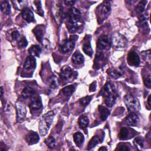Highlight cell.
I'll return each mask as SVG.
<instances>
[{"instance_id":"9a60e30c","label":"cell","mask_w":151,"mask_h":151,"mask_svg":"<svg viewBox=\"0 0 151 151\" xmlns=\"http://www.w3.org/2000/svg\"><path fill=\"white\" fill-rule=\"evenodd\" d=\"M139 119L138 116L134 113H130L126 117L125 122L126 124H127L128 126H134L137 124V123L139 122Z\"/></svg>"},{"instance_id":"7c38bea8","label":"cell","mask_w":151,"mask_h":151,"mask_svg":"<svg viewBox=\"0 0 151 151\" xmlns=\"http://www.w3.org/2000/svg\"><path fill=\"white\" fill-rule=\"evenodd\" d=\"M84 42H83V50L87 55L91 57L93 54V50L90 44V36L87 35L86 37H84Z\"/></svg>"},{"instance_id":"d6a6232c","label":"cell","mask_w":151,"mask_h":151,"mask_svg":"<svg viewBox=\"0 0 151 151\" xmlns=\"http://www.w3.org/2000/svg\"><path fill=\"white\" fill-rule=\"evenodd\" d=\"M44 142L46 145L50 149L54 148L55 145V140L52 136L48 137L47 139L45 140Z\"/></svg>"},{"instance_id":"4fadbf2b","label":"cell","mask_w":151,"mask_h":151,"mask_svg":"<svg viewBox=\"0 0 151 151\" xmlns=\"http://www.w3.org/2000/svg\"><path fill=\"white\" fill-rule=\"evenodd\" d=\"M22 17L24 19H25L28 22H33L34 21V16L32 11L28 8L25 7L22 9L21 12Z\"/></svg>"},{"instance_id":"8992f818","label":"cell","mask_w":151,"mask_h":151,"mask_svg":"<svg viewBox=\"0 0 151 151\" xmlns=\"http://www.w3.org/2000/svg\"><path fill=\"white\" fill-rule=\"evenodd\" d=\"M127 40L122 35L115 33L112 35L111 44L116 48H123L127 44Z\"/></svg>"},{"instance_id":"f6af8a7d","label":"cell","mask_w":151,"mask_h":151,"mask_svg":"<svg viewBox=\"0 0 151 151\" xmlns=\"http://www.w3.org/2000/svg\"><path fill=\"white\" fill-rule=\"evenodd\" d=\"M3 88H2V87H1V96H2V95H3Z\"/></svg>"},{"instance_id":"5b68a950","label":"cell","mask_w":151,"mask_h":151,"mask_svg":"<svg viewBox=\"0 0 151 151\" xmlns=\"http://www.w3.org/2000/svg\"><path fill=\"white\" fill-rule=\"evenodd\" d=\"M52 7V13L56 22L60 25L63 19V8L60 1H55Z\"/></svg>"},{"instance_id":"4316f807","label":"cell","mask_w":151,"mask_h":151,"mask_svg":"<svg viewBox=\"0 0 151 151\" xmlns=\"http://www.w3.org/2000/svg\"><path fill=\"white\" fill-rule=\"evenodd\" d=\"M101 141V140L100 139V137L96 135L94 136H93L91 139L90 140L88 145V150L91 149L93 147H94V146H96L98 143H100Z\"/></svg>"},{"instance_id":"ab89813d","label":"cell","mask_w":151,"mask_h":151,"mask_svg":"<svg viewBox=\"0 0 151 151\" xmlns=\"http://www.w3.org/2000/svg\"><path fill=\"white\" fill-rule=\"evenodd\" d=\"M144 84L145 85V86L149 88H150V84H151V83H150V76H148L144 80Z\"/></svg>"},{"instance_id":"7bdbcfd3","label":"cell","mask_w":151,"mask_h":151,"mask_svg":"<svg viewBox=\"0 0 151 151\" xmlns=\"http://www.w3.org/2000/svg\"><path fill=\"white\" fill-rule=\"evenodd\" d=\"M107 148L104 146H102L99 149V150H107Z\"/></svg>"},{"instance_id":"3957f363","label":"cell","mask_w":151,"mask_h":151,"mask_svg":"<svg viewBox=\"0 0 151 151\" xmlns=\"http://www.w3.org/2000/svg\"><path fill=\"white\" fill-rule=\"evenodd\" d=\"M111 11L110 4L108 1H104L96 9V15L99 23L104 21Z\"/></svg>"},{"instance_id":"b9f144b4","label":"cell","mask_w":151,"mask_h":151,"mask_svg":"<svg viewBox=\"0 0 151 151\" xmlns=\"http://www.w3.org/2000/svg\"><path fill=\"white\" fill-rule=\"evenodd\" d=\"M76 2V1H65L64 3L68 5V6H70V5H73L74 3Z\"/></svg>"},{"instance_id":"f1b7e54d","label":"cell","mask_w":151,"mask_h":151,"mask_svg":"<svg viewBox=\"0 0 151 151\" xmlns=\"http://www.w3.org/2000/svg\"><path fill=\"white\" fill-rule=\"evenodd\" d=\"M75 90V86L74 85H70L64 87L62 89V91L66 96H70L73 94Z\"/></svg>"},{"instance_id":"6da1fadb","label":"cell","mask_w":151,"mask_h":151,"mask_svg":"<svg viewBox=\"0 0 151 151\" xmlns=\"http://www.w3.org/2000/svg\"><path fill=\"white\" fill-rule=\"evenodd\" d=\"M67 27L69 32H76L81 27V13L76 8H70L67 14Z\"/></svg>"},{"instance_id":"60d3db41","label":"cell","mask_w":151,"mask_h":151,"mask_svg":"<svg viewBox=\"0 0 151 151\" xmlns=\"http://www.w3.org/2000/svg\"><path fill=\"white\" fill-rule=\"evenodd\" d=\"M19 32L17 31V30H15V31H14L12 32V34H11V37H12V38L14 39V40H17L18 38V37H19Z\"/></svg>"},{"instance_id":"603a6c76","label":"cell","mask_w":151,"mask_h":151,"mask_svg":"<svg viewBox=\"0 0 151 151\" xmlns=\"http://www.w3.org/2000/svg\"><path fill=\"white\" fill-rule=\"evenodd\" d=\"M99 111L100 112V118L103 121L106 120L108 116L110 115V111L106 107L103 106H100L99 107Z\"/></svg>"},{"instance_id":"cb8c5ba5","label":"cell","mask_w":151,"mask_h":151,"mask_svg":"<svg viewBox=\"0 0 151 151\" xmlns=\"http://www.w3.org/2000/svg\"><path fill=\"white\" fill-rule=\"evenodd\" d=\"M35 91L34 88L29 87H25L22 90V91L21 93V95H22V97H24L25 99H27V98H29L30 97L33 96L35 94Z\"/></svg>"},{"instance_id":"44dd1931","label":"cell","mask_w":151,"mask_h":151,"mask_svg":"<svg viewBox=\"0 0 151 151\" xmlns=\"http://www.w3.org/2000/svg\"><path fill=\"white\" fill-rule=\"evenodd\" d=\"M73 139L75 143L78 147H80L84 141V137L81 132H76L73 135Z\"/></svg>"},{"instance_id":"4dcf8cb0","label":"cell","mask_w":151,"mask_h":151,"mask_svg":"<svg viewBox=\"0 0 151 151\" xmlns=\"http://www.w3.org/2000/svg\"><path fill=\"white\" fill-rule=\"evenodd\" d=\"M129 135V130L126 127H122L119 132V139L121 140H125L127 139L128 136Z\"/></svg>"},{"instance_id":"d590c367","label":"cell","mask_w":151,"mask_h":151,"mask_svg":"<svg viewBox=\"0 0 151 151\" xmlns=\"http://www.w3.org/2000/svg\"><path fill=\"white\" fill-rule=\"evenodd\" d=\"M147 1H140L136 6V11L139 13L142 12L144 11V9L147 4Z\"/></svg>"},{"instance_id":"5bb4252c","label":"cell","mask_w":151,"mask_h":151,"mask_svg":"<svg viewBox=\"0 0 151 151\" xmlns=\"http://www.w3.org/2000/svg\"><path fill=\"white\" fill-rule=\"evenodd\" d=\"M40 140V137L38 134L35 132H29L25 137V140L27 143L29 145H34L38 142Z\"/></svg>"},{"instance_id":"9c48e42d","label":"cell","mask_w":151,"mask_h":151,"mask_svg":"<svg viewBox=\"0 0 151 151\" xmlns=\"http://www.w3.org/2000/svg\"><path fill=\"white\" fill-rule=\"evenodd\" d=\"M127 62L131 66L137 67L140 64V57L137 52L134 51H130L127 55Z\"/></svg>"},{"instance_id":"d4e9b609","label":"cell","mask_w":151,"mask_h":151,"mask_svg":"<svg viewBox=\"0 0 151 151\" xmlns=\"http://www.w3.org/2000/svg\"><path fill=\"white\" fill-rule=\"evenodd\" d=\"M1 9L6 15H9L11 13V6L9 2L7 1H4L1 2Z\"/></svg>"},{"instance_id":"8d00e7d4","label":"cell","mask_w":151,"mask_h":151,"mask_svg":"<svg viewBox=\"0 0 151 151\" xmlns=\"http://www.w3.org/2000/svg\"><path fill=\"white\" fill-rule=\"evenodd\" d=\"M27 44H28V42L25 37H22L18 42V45L20 48H24L27 45Z\"/></svg>"},{"instance_id":"2e32d148","label":"cell","mask_w":151,"mask_h":151,"mask_svg":"<svg viewBox=\"0 0 151 151\" xmlns=\"http://www.w3.org/2000/svg\"><path fill=\"white\" fill-rule=\"evenodd\" d=\"M36 66V60L34 57L29 55L28 56L25 60L24 64V67L25 70H29L34 69Z\"/></svg>"},{"instance_id":"ee69618b","label":"cell","mask_w":151,"mask_h":151,"mask_svg":"<svg viewBox=\"0 0 151 151\" xmlns=\"http://www.w3.org/2000/svg\"><path fill=\"white\" fill-rule=\"evenodd\" d=\"M147 100H147V101H147V102H148V104H149V106H150V104H151V102H150V100H151V99H150V96H149Z\"/></svg>"},{"instance_id":"ba28073f","label":"cell","mask_w":151,"mask_h":151,"mask_svg":"<svg viewBox=\"0 0 151 151\" xmlns=\"http://www.w3.org/2000/svg\"><path fill=\"white\" fill-rule=\"evenodd\" d=\"M16 110H17V122L22 123L25 119L26 117V107L23 103L18 101L16 103Z\"/></svg>"},{"instance_id":"7a4b0ae2","label":"cell","mask_w":151,"mask_h":151,"mask_svg":"<svg viewBox=\"0 0 151 151\" xmlns=\"http://www.w3.org/2000/svg\"><path fill=\"white\" fill-rule=\"evenodd\" d=\"M54 116V112L50 111L41 117L39 123V130L41 136H45L47 133L52 122Z\"/></svg>"},{"instance_id":"836d02e7","label":"cell","mask_w":151,"mask_h":151,"mask_svg":"<svg viewBox=\"0 0 151 151\" xmlns=\"http://www.w3.org/2000/svg\"><path fill=\"white\" fill-rule=\"evenodd\" d=\"M134 144L136 148L138 149H142L144 146V140L142 137H136L134 140Z\"/></svg>"},{"instance_id":"e0dca14e","label":"cell","mask_w":151,"mask_h":151,"mask_svg":"<svg viewBox=\"0 0 151 151\" xmlns=\"http://www.w3.org/2000/svg\"><path fill=\"white\" fill-rule=\"evenodd\" d=\"M29 107L32 110H37L42 107V101L40 97L33 98L29 103Z\"/></svg>"},{"instance_id":"ac0fdd59","label":"cell","mask_w":151,"mask_h":151,"mask_svg":"<svg viewBox=\"0 0 151 151\" xmlns=\"http://www.w3.org/2000/svg\"><path fill=\"white\" fill-rule=\"evenodd\" d=\"M34 35H35L37 40L41 42L42 41L43 36H44V26L42 25H40L37 26L34 28V29L32 30Z\"/></svg>"},{"instance_id":"83f0119b","label":"cell","mask_w":151,"mask_h":151,"mask_svg":"<svg viewBox=\"0 0 151 151\" xmlns=\"http://www.w3.org/2000/svg\"><path fill=\"white\" fill-rule=\"evenodd\" d=\"M116 99V97L115 96V95L113 93L108 96L107 97H106L105 103H106V104L107 105V106H108L109 107H112L115 103Z\"/></svg>"},{"instance_id":"7402d4cb","label":"cell","mask_w":151,"mask_h":151,"mask_svg":"<svg viewBox=\"0 0 151 151\" xmlns=\"http://www.w3.org/2000/svg\"><path fill=\"white\" fill-rule=\"evenodd\" d=\"M41 51V48L38 45H33L28 49V52L30 55L33 57H40Z\"/></svg>"},{"instance_id":"30bf717a","label":"cell","mask_w":151,"mask_h":151,"mask_svg":"<svg viewBox=\"0 0 151 151\" xmlns=\"http://www.w3.org/2000/svg\"><path fill=\"white\" fill-rule=\"evenodd\" d=\"M111 44V41L109 40L106 35H101L97 40V48L99 50L108 49Z\"/></svg>"},{"instance_id":"8fae6325","label":"cell","mask_w":151,"mask_h":151,"mask_svg":"<svg viewBox=\"0 0 151 151\" xmlns=\"http://www.w3.org/2000/svg\"><path fill=\"white\" fill-rule=\"evenodd\" d=\"M73 74L74 71L71 67L68 66H64L61 70L60 77L64 80H69L73 77Z\"/></svg>"},{"instance_id":"f546056e","label":"cell","mask_w":151,"mask_h":151,"mask_svg":"<svg viewBox=\"0 0 151 151\" xmlns=\"http://www.w3.org/2000/svg\"><path fill=\"white\" fill-rule=\"evenodd\" d=\"M108 74L110 75V77L115 79L118 78L122 76L121 71H120L119 69L109 70H108Z\"/></svg>"},{"instance_id":"484cf974","label":"cell","mask_w":151,"mask_h":151,"mask_svg":"<svg viewBox=\"0 0 151 151\" xmlns=\"http://www.w3.org/2000/svg\"><path fill=\"white\" fill-rule=\"evenodd\" d=\"M78 122L79 126L81 129H85L88 126V123H89V120H88V117L86 116L82 115V116H80Z\"/></svg>"},{"instance_id":"f35d334b","label":"cell","mask_w":151,"mask_h":151,"mask_svg":"<svg viewBox=\"0 0 151 151\" xmlns=\"http://www.w3.org/2000/svg\"><path fill=\"white\" fill-rule=\"evenodd\" d=\"M116 150H129L130 149L129 148V147L124 143H119L117 147L115 149Z\"/></svg>"},{"instance_id":"d6986e66","label":"cell","mask_w":151,"mask_h":151,"mask_svg":"<svg viewBox=\"0 0 151 151\" xmlns=\"http://www.w3.org/2000/svg\"><path fill=\"white\" fill-rule=\"evenodd\" d=\"M113 93V87L110 83H107L104 86L101 88L100 94L104 96L107 97L108 96Z\"/></svg>"},{"instance_id":"52a82bcc","label":"cell","mask_w":151,"mask_h":151,"mask_svg":"<svg viewBox=\"0 0 151 151\" xmlns=\"http://www.w3.org/2000/svg\"><path fill=\"white\" fill-rule=\"evenodd\" d=\"M73 36L70 37L69 39H67L65 40L64 42H63L61 45H60V50L62 51L63 53H67L70 52L73 50L75 46V41L77 39L75 38L77 37V36H75L74 38H73Z\"/></svg>"},{"instance_id":"277c9868","label":"cell","mask_w":151,"mask_h":151,"mask_svg":"<svg viewBox=\"0 0 151 151\" xmlns=\"http://www.w3.org/2000/svg\"><path fill=\"white\" fill-rule=\"evenodd\" d=\"M126 106L130 111H138L140 109V105L139 100L131 95H126L124 97Z\"/></svg>"},{"instance_id":"1f68e13d","label":"cell","mask_w":151,"mask_h":151,"mask_svg":"<svg viewBox=\"0 0 151 151\" xmlns=\"http://www.w3.org/2000/svg\"><path fill=\"white\" fill-rule=\"evenodd\" d=\"M14 4V6H15L18 9H23L25 7V5H27V1H13L12 2Z\"/></svg>"},{"instance_id":"ffe728a7","label":"cell","mask_w":151,"mask_h":151,"mask_svg":"<svg viewBox=\"0 0 151 151\" xmlns=\"http://www.w3.org/2000/svg\"><path fill=\"white\" fill-rule=\"evenodd\" d=\"M71 60L73 63L75 64H81L84 61V58L83 55L78 52H76L74 53Z\"/></svg>"},{"instance_id":"e575fe53","label":"cell","mask_w":151,"mask_h":151,"mask_svg":"<svg viewBox=\"0 0 151 151\" xmlns=\"http://www.w3.org/2000/svg\"><path fill=\"white\" fill-rule=\"evenodd\" d=\"M34 6L36 9V12L40 15L43 16L44 14V12L43 10L42 9V6H41V1H34Z\"/></svg>"},{"instance_id":"74e56055","label":"cell","mask_w":151,"mask_h":151,"mask_svg":"<svg viewBox=\"0 0 151 151\" xmlns=\"http://www.w3.org/2000/svg\"><path fill=\"white\" fill-rule=\"evenodd\" d=\"M91 99L92 96H86L80 100V104L83 106H86L90 103V101L91 100Z\"/></svg>"}]
</instances>
